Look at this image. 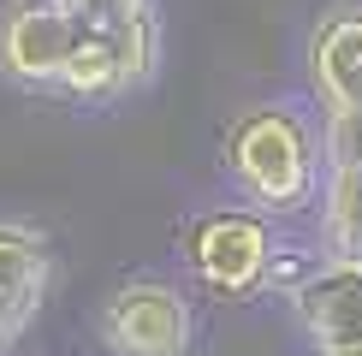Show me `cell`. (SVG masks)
I'll list each match as a JSON object with an SVG mask.
<instances>
[{"mask_svg": "<svg viewBox=\"0 0 362 356\" xmlns=\"http://www.w3.org/2000/svg\"><path fill=\"white\" fill-rule=\"evenodd\" d=\"M226 167L244 196L267 214H297L315 202L321 184V148L297 107H250L226 131Z\"/></svg>", "mask_w": 362, "mask_h": 356, "instance_id": "6da1fadb", "label": "cell"}, {"mask_svg": "<svg viewBox=\"0 0 362 356\" xmlns=\"http://www.w3.org/2000/svg\"><path fill=\"white\" fill-rule=\"evenodd\" d=\"M185 256H190V273L202 279L208 291L244 303V297H262L267 279L279 273V237L267 226V214H250V208H208V214L190 220Z\"/></svg>", "mask_w": 362, "mask_h": 356, "instance_id": "7a4b0ae2", "label": "cell"}, {"mask_svg": "<svg viewBox=\"0 0 362 356\" xmlns=\"http://www.w3.org/2000/svg\"><path fill=\"white\" fill-rule=\"evenodd\" d=\"M155 54H160L155 12H125V18H89L83 12V36L54 89L71 101H119L155 71Z\"/></svg>", "mask_w": 362, "mask_h": 356, "instance_id": "3957f363", "label": "cell"}, {"mask_svg": "<svg viewBox=\"0 0 362 356\" xmlns=\"http://www.w3.org/2000/svg\"><path fill=\"white\" fill-rule=\"evenodd\" d=\"M83 36L78 0H6L0 12V71L24 89H54Z\"/></svg>", "mask_w": 362, "mask_h": 356, "instance_id": "277c9868", "label": "cell"}, {"mask_svg": "<svg viewBox=\"0 0 362 356\" xmlns=\"http://www.w3.org/2000/svg\"><path fill=\"white\" fill-rule=\"evenodd\" d=\"M101 345L113 356H185L190 303L167 279H125L101 309Z\"/></svg>", "mask_w": 362, "mask_h": 356, "instance_id": "5b68a950", "label": "cell"}, {"mask_svg": "<svg viewBox=\"0 0 362 356\" xmlns=\"http://www.w3.org/2000/svg\"><path fill=\"white\" fill-rule=\"evenodd\" d=\"M48 279H54L48 237L36 226L0 220V350H12L24 338V326L36 321L42 297H48Z\"/></svg>", "mask_w": 362, "mask_h": 356, "instance_id": "8992f818", "label": "cell"}, {"mask_svg": "<svg viewBox=\"0 0 362 356\" xmlns=\"http://www.w3.org/2000/svg\"><path fill=\"white\" fill-rule=\"evenodd\" d=\"M309 83L327 119L362 113V6H333L309 36Z\"/></svg>", "mask_w": 362, "mask_h": 356, "instance_id": "52a82bcc", "label": "cell"}, {"mask_svg": "<svg viewBox=\"0 0 362 356\" xmlns=\"http://www.w3.org/2000/svg\"><path fill=\"white\" fill-rule=\"evenodd\" d=\"M291 309L315 345H351V338H362V261L327 256V267H315L309 279L291 285Z\"/></svg>", "mask_w": 362, "mask_h": 356, "instance_id": "ba28073f", "label": "cell"}, {"mask_svg": "<svg viewBox=\"0 0 362 356\" xmlns=\"http://www.w3.org/2000/svg\"><path fill=\"white\" fill-rule=\"evenodd\" d=\"M321 237H327V256L362 261V160H327Z\"/></svg>", "mask_w": 362, "mask_h": 356, "instance_id": "9c48e42d", "label": "cell"}, {"mask_svg": "<svg viewBox=\"0 0 362 356\" xmlns=\"http://www.w3.org/2000/svg\"><path fill=\"white\" fill-rule=\"evenodd\" d=\"M321 155H327V160H362V113L327 119V137H321Z\"/></svg>", "mask_w": 362, "mask_h": 356, "instance_id": "30bf717a", "label": "cell"}, {"mask_svg": "<svg viewBox=\"0 0 362 356\" xmlns=\"http://www.w3.org/2000/svg\"><path fill=\"white\" fill-rule=\"evenodd\" d=\"M78 12H89V18H125V12H148V0H78Z\"/></svg>", "mask_w": 362, "mask_h": 356, "instance_id": "8fae6325", "label": "cell"}, {"mask_svg": "<svg viewBox=\"0 0 362 356\" xmlns=\"http://www.w3.org/2000/svg\"><path fill=\"white\" fill-rule=\"evenodd\" d=\"M321 356H362V338H351V345H321Z\"/></svg>", "mask_w": 362, "mask_h": 356, "instance_id": "7c38bea8", "label": "cell"}]
</instances>
